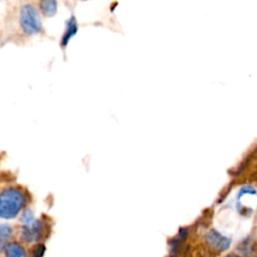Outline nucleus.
<instances>
[{
	"mask_svg": "<svg viewBox=\"0 0 257 257\" xmlns=\"http://www.w3.org/2000/svg\"><path fill=\"white\" fill-rule=\"evenodd\" d=\"M5 257H26V252L18 243H10L5 249Z\"/></svg>",
	"mask_w": 257,
	"mask_h": 257,
	"instance_id": "nucleus-7",
	"label": "nucleus"
},
{
	"mask_svg": "<svg viewBox=\"0 0 257 257\" xmlns=\"http://www.w3.org/2000/svg\"><path fill=\"white\" fill-rule=\"evenodd\" d=\"M206 243L207 245L216 252L226 251L231 245V239L222 235L220 232L212 229L206 234Z\"/></svg>",
	"mask_w": 257,
	"mask_h": 257,
	"instance_id": "nucleus-4",
	"label": "nucleus"
},
{
	"mask_svg": "<svg viewBox=\"0 0 257 257\" xmlns=\"http://www.w3.org/2000/svg\"><path fill=\"white\" fill-rule=\"evenodd\" d=\"M24 193L18 188H7L0 193V217L15 218L25 204Z\"/></svg>",
	"mask_w": 257,
	"mask_h": 257,
	"instance_id": "nucleus-1",
	"label": "nucleus"
},
{
	"mask_svg": "<svg viewBox=\"0 0 257 257\" xmlns=\"http://www.w3.org/2000/svg\"><path fill=\"white\" fill-rule=\"evenodd\" d=\"M13 233V229L8 224L0 225V253H2L6 247L10 244L9 241L11 239Z\"/></svg>",
	"mask_w": 257,
	"mask_h": 257,
	"instance_id": "nucleus-6",
	"label": "nucleus"
},
{
	"mask_svg": "<svg viewBox=\"0 0 257 257\" xmlns=\"http://www.w3.org/2000/svg\"><path fill=\"white\" fill-rule=\"evenodd\" d=\"M44 233V224L40 220L35 219L29 224L23 225L21 231V239L26 243H32L41 238Z\"/></svg>",
	"mask_w": 257,
	"mask_h": 257,
	"instance_id": "nucleus-3",
	"label": "nucleus"
},
{
	"mask_svg": "<svg viewBox=\"0 0 257 257\" xmlns=\"http://www.w3.org/2000/svg\"><path fill=\"white\" fill-rule=\"evenodd\" d=\"M44 252H45V247L43 246V244H38L33 248L32 256L33 257H42Z\"/></svg>",
	"mask_w": 257,
	"mask_h": 257,
	"instance_id": "nucleus-9",
	"label": "nucleus"
},
{
	"mask_svg": "<svg viewBox=\"0 0 257 257\" xmlns=\"http://www.w3.org/2000/svg\"><path fill=\"white\" fill-rule=\"evenodd\" d=\"M20 26L27 35L37 34L42 29L41 18L36 8L31 4H25L20 10L19 16Z\"/></svg>",
	"mask_w": 257,
	"mask_h": 257,
	"instance_id": "nucleus-2",
	"label": "nucleus"
},
{
	"mask_svg": "<svg viewBox=\"0 0 257 257\" xmlns=\"http://www.w3.org/2000/svg\"><path fill=\"white\" fill-rule=\"evenodd\" d=\"M40 8L43 12L44 15L50 17L53 16L56 13L57 10V4L55 1L53 0H49V1H41L40 2Z\"/></svg>",
	"mask_w": 257,
	"mask_h": 257,
	"instance_id": "nucleus-8",
	"label": "nucleus"
},
{
	"mask_svg": "<svg viewBox=\"0 0 257 257\" xmlns=\"http://www.w3.org/2000/svg\"><path fill=\"white\" fill-rule=\"evenodd\" d=\"M77 29H78V26H77V21H76L75 17L70 16V18L66 21L65 29H64V32H63V35L61 38L62 47H65L68 44L69 40L76 34Z\"/></svg>",
	"mask_w": 257,
	"mask_h": 257,
	"instance_id": "nucleus-5",
	"label": "nucleus"
},
{
	"mask_svg": "<svg viewBox=\"0 0 257 257\" xmlns=\"http://www.w3.org/2000/svg\"><path fill=\"white\" fill-rule=\"evenodd\" d=\"M230 257H237V256H230Z\"/></svg>",
	"mask_w": 257,
	"mask_h": 257,
	"instance_id": "nucleus-10",
	"label": "nucleus"
}]
</instances>
